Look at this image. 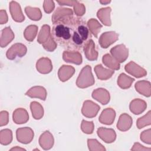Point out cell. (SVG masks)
Listing matches in <instances>:
<instances>
[{
  "label": "cell",
  "mask_w": 151,
  "mask_h": 151,
  "mask_svg": "<svg viewBox=\"0 0 151 151\" xmlns=\"http://www.w3.org/2000/svg\"><path fill=\"white\" fill-rule=\"evenodd\" d=\"M116 117V111L111 108L104 109L99 116V122L106 125H111L113 123Z\"/></svg>",
  "instance_id": "obj_17"
},
{
  "label": "cell",
  "mask_w": 151,
  "mask_h": 151,
  "mask_svg": "<svg viewBox=\"0 0 151 151\" xmlns=\"http://www.w3.org/2000/svg\"><path fill=\"white\" fill-rule=\"evenodd\" d=\"M132 150H140V151H144V150H147V151H150L151 148L149 147H146L142 145L138 142H136L134 143L133 147L131 149Z\"/></svg>",
  "instance_id": "obj_42"
},
{
  "label": "cell",
  "mask_w": 151,
  "mask_h": 151,
  "mask_svg": "<svg viewBox=\"0 0 151 151\" xmlns=\"http://www.w3.org/2000/svg\"><path fill=\"white\" fill-rule=\"evenodd\" d=\"M119 40V34L115 31L105 32L100 36L99 42L101 47L107 48Z\"/></svg>",
  "instance_id": "obj_8"
},
{
  "label": "cell",
  "mask_w": 151,
  "mask_h": 151,
  "mask_svg": "<svg viewBox=\"0 0 151 151\" xmlns=\"http://www.w3.org/2000/svg\"><path fill=\"white\" fill-rule=\"evenodd\" d=\"M87 26L90 32L92 33L96 38H97L98 34L102 28L101 24L96 19L91 18L88 21Z\"/></svg>",
  "instance_id": "obj_32"
},
{
  "label": "cell",
  "mask_w": 151,
  "mask_h": 151,
  "mask_svg": "<svg viewBox=\"0 0 151 151\" xmlns=\"http://www.w3.org/2000/svg\"><path fill=\"white\" fill-rule=\"evenodd\" d=\"M97 133L99 137L107 143H113L116 139V133L113 129L101 127L97 129Z\"/></svg>",
  "instance_id": "obj_10"
},
{
  "label": "cell",
  "mask_w": 151,
  "mask_h": 151,
  "mask_svg": "<svg viewBox=\"0 0 151 151\" xmlns=\"http://www.w3.org/2000/svg\"><path fill=\"white\" fill-rule=\"evenodd\" d=\"M12 140V130L8 129L1 130L0 132V143L2 145H8Z\"/></svg>",
  "instance_id": "obj_34"
},
{
  "label": "cell",
  "mask_w": 151,
  "mask_h": 151,
  "mask_svg": "<svg viewBox=\"0 0 151 151\" xmlns=\"http://www.w3.org/2000/svg\"><path fill=\"white\" fill-rule=\"evenodd\" d=\"M111 9L110 7L102 8L100 9L97 12V17L105 26H111V21L110 19V12Z\"/></svg>",
  "instance_id": "obj_26"
},
{
  "label": "cell",
  "mask_w": 151,
  "mask_h": 151,
  "mask_svg": "<svg viewBox=\"0 0 151 151\" xmlns=\"http://www.w3.org/2000/svg\"><path fill=\"white\" fill-rule=\"evenodd\" d=\"M43 8L45 13L50 14L51 13L55 8V4L53 1L46 0L44 1Z\"/></svg>",
  "instance_id": "obj_40"
},
{
  "label": "cell",
  "mask_w": 151,
  "mask_h": 151,
  "mask_svg": "<svg viewBox=\"0 0 151 151\" xmlns=\"http://www.w3.org/2000/svg\"><path fill=\"white\" fill-rule=\"evenodd\" d=\"M8 21V15L5 10L1 9L0 11V24H6Z\"/></svg>",
  "instance_id": "obj_43"
},
{
  "label": "cell",
  "mask_w": 151,
  "mask_h": 151,
  "mask_svg": "<svg viewBox=\"0 0 151 151\" xmlns=\"http://www.w3.org/2000/svg\"><path fill=\"white\" fill-rule=\"evenodd\" d=\"M12 120L15 124H24L28 121L29 114L25 109L18 108L13 112Z\"/></svg>",
  "instance_id": "obj_21"
},
{
  "label": "cell",
  "mask_w": 151,
  "mask_h": 151,
  "mask_svg": "<svg viewBox=\"0 0 151 151\" xmlns=\"http://www.w3.org/2000/svg\"><path fill=\"white\" fill-rule=\"evenodd\" d=\"M136 90L140 94L149 97L151 95L150 83L146 80H140L136 83L134 85Z\"/></svg>",
  "instance_id": "obj_25"
},
{
  "label": "cell",
  "mask_w": 151,
  "mask_h": 151,
  "mask_svg": "<svg viewBox=\"0 0 151 151\" xmlns=\"http://www.w3.org/2000/svg\"><path fill=\"white\" fill-rule=\"evenodd\" d=\"M95 80L91 71V66L87 65L81 70L76 81V85L80 88H85L93 86Z\"/></svg>",
  "instance_id": "obj_3"
},
{
  "label": "cell",
  "mask_w": 151,
  "mask_h": 151,
  "mask_svg": "<svg viewBox=\"0 0 151 151\" xmlns=\"http://www.w3.org/2000/svg\"><path fill=\"white\" fill-rule=\"evenodd\" d=\"M147 107V103L145 101L140 99H135L133 100L129 105L130 111L134 114H140L143 113Z\"/></svg>",
  "instance_id": "obj_22"
},
{
  "label": "cell",
  "mask_w": 151,
  "mask_h": 151,
  "mask_svg": "<svg viewBox=\"0 0 151 151\" xmlns=\"http://www.w3.org/2000/svg\"><path fill=\"white\" fill-rule=\"evenodd\" d=\"M73 1H58L57 2L60 5H67V6H72Z\"/></svg>",
  "instance_id": "obj_44"
},
{
  "label": "cell",
  "mask_w": 151,
  "mask_h": 151,
  "mask_svg": "<svg viewBox=\"0 0 151 151\" xmlns=\"http://www.w3.org/2000/svg\"><path fill=\"white\" fill-rule=\"evenodd\" d=\"M140 140L148 145L151 144V130L150 129L143 131L140 134Z\"/></svg>",
  "instance_id": "obj_39"
},
{
  "label": "cell",
  "mask_w": 151,
  "mask_h": 151,
  "mask_svg": "<svg viewBox=\"0 0 151 151\" xmlns=\"http://www.w3.org/2000/svg\"><path fill=\"white\" fill-rule=\"evenodd\" d=\"M111 2V1H100V2L103 5H107L109 4Z\"/></svg>",
  "instance_id": "obj_46"
},
{
  "label": "cell",
  "mask_w": 151,
  "mask_h": 151,
  "mask_svg": "<svg viewBox=\"0 0 151 151\" xmlns=\"http://www.w3.org/2000/svg\"><path fill=\"white\" fill-rule=\"evenodd\" d=\"M27 52V47L21 43H16L12 45L6 51V57L8 60H12L16 57H22Z\"/></svg>",
  "instance_id": "obj_5"
},
{
  "label": "cell",
  "mask_w": 151,
  "mask_h": 151,
  "mask_svg": "<svg viewBox=\"0 0 151 151\" xmlns=\"http://www.w3.org/2000/svg\"><path fill=\"white\" fill-rule=\"evenodd\" d=\"M133 120L132 117L127 113H123L119 116L116 126L120 131L126 132L131 128Z\"/></svg>",
  "instance_id": "obj_18"
},
{
  "label": "cell",
  "mask_w": 151,
  "mask_h": 151,
  "mask_svg": "<svg viewBox=\"0 0 151 151\" xmlns=\"http://www.w3.org/2000/svg\"><path fill=\"white\" fill-rule=\"evenodd\" d=\"M103 63L112 70H118L120 69V63L116 61L109 54H106L102 58Z\"/></svg>",
  "instance_id": "obj_31"
},
{
  "label": "cell",
  "mask_w": 151,
  "mask_h": 151,
  "mask_svg": "<svg viewBox=\"0 0 151 151\" xmlns=\"http://www.w3.org/2000/svg\"><path fill=\"white\" fill-rule=\"evenodd\" d=\"M75 68L68 65H63L58 70V76L61 81L65 82L68 80L74 74Z\"/></svg>",
  "instance_id": "obj_23"
},
{
  "label": "cell",
  "mask_w": 151,
  "mask_h": 151,
  "mask_svg": "<svg viewBox=\"0 0 151 151\" xmlns=\"http://www.w3.org/2000/svg\"><path fill=\"white\" fill-rule=\"evenodd\" d=\"M37 41L47 51L52 52L57 48V44L52 37L51 28L48 25L45 24L42 26L38 35Z\"/></svg>",
  "instance_id": "obj_2"
},
{
  "label": "cell",
  "mask_w": 151,
  "mask_h": 151,
  "mask_svg": "<svg viewBox=\"0 0 151 151\" xmlns=\"http://www.w3.org/2000/svg\"><path fill=\"white\" fill-rule=\"evenodd\" d=\"M39 145L44 150H49L51 149L54 143V139L52 134L48 130L45 131L40 136Z\"/></svg>",
  "instance_id": "obj_15"
},
{
  "label": "cell",
  "mask_w": 151,
  "mask_h": 151,
  "mask_svg": "<svg viewBox=\"0 0 151 151\" xmlns=\"http://www.w3.org/2000/svg\"><path fill=\"white\" fill-rule=\"evenodd\" d=\"M38 32V27L35 25H30L26 27L24 31V36L26 40L32 42L35 38Z\"/></svg>",
  "instance_id": "obj_33"
},
{
  "label": "cell",
  "mask_w": 151,
  "mask_h": 151,
  "mask_svg": "<svg viewBox=\"0 0 151 151\" xmlns=\"http://www.w3.org/2000/svg\"><path fill=\"white\" fill-rule=\"evenodd\" d=\"M25 95L31 98H38L42 100H45L47 93L46 89L42 86H34L29 88L26 93Z\"/></svg>",
  "instance_id": "obj_20"
},
{
  "label": "cell",
  "mask_w": 151,
  "mask_h": 151,
  "mask_svg": "<svg viewBox=\"0 0 151 151\" xmlns=\"http://www.w3.org/2000/svg\"><path fill=\"white\" fill-rule=\"evenodd\" d=\"M25 12L28 17L33 21H39L42 17V13L40 8L27 6L25 8Z\"/></svg>",
  "instance_id": "obj_30"
},
{
  "label": "cell",
  "mask_w": 151,
  "mask_h": 151,
  "mask_svg": "<svg viewBox=\"0 0 151 151\" xmlns=\"http://www.w3.org/2000/svg\"><path fill=\"white\" fill-rule=\"evenodd\" d=\"M134 79L128 76L124 73H121L117 78V85L122 89L130 88Z\"/></svg>",
  "instance_id": "obj_29"
},
{
  "label": "cell",
  "mask_w": 151,
  "mask_h": 151,
  "mask_svg": "<svg viewBox=\"0 0 151 151\" xmlns=\"http://www.w3.org/2000/svg\"><path fill=\"white\" fill-rule=\"evenodd\" d=\"M63 59L66 63L80 65L83 62L80 52L76 51H64L63 53Z\"/></svg>",
  "instance_id": "obj_14"
},
{
  "label": "cell",
  "mask_w": 151,
  "mask_h": 151,
  "mask_svg": "<svg viewBox=\"0 0 151 151\" xmlns=\"http://www.w3.org/2000/svg\"><path fill=\"white\" fill-rule=\"evenodd\" d=\"M71 16H73V11L71 9L58 7L52 14L51 21L54 24L60 20L65 19Z\"/></svg>",
  "instance_id": "obj_16"
},
{
  "label": "cell",
  "mask_w": 151,
  "mask_h": 151,
  "mask_svg": "<svg viewBox=\"0 0 151 151\" xmlns=\"http://www.w3.org/2000/svg\"><path fill=\"white\" fill-rule=\"evenodd\" d=\"M100 107L91 100H86L81 109L82 114L87 118H93L97 116Z\"/></svg>",
  "instance_id": "obj_7"
},
{
  "label": "cell",
  "mask_w": 151,
  "mask_h": 151,
  "mask_svg": "<svg viewBox=\"0 0 151 151\" xmlns=\"http://www.w3.org/2000/svg\"><path fill=\"white\" fill-rule=\"evenodd\" d=\"M34 133L33 130L28 127L18 128L16 131L17 140L22 144H28L34 139Z\"/></svg>",
  "instance_id": "obj_6"
},
{
  "label": "cell",
  "mask_w": 151,
  "mask_h": 151,
  "mask_svg": "<svg viewBox=\"0 0 151 151\" xmlns=\"http://www.w3.org/2000/svg\"><path fill=\"white\" fill-rule=\"evenodd\" d=\"M91 96L94 99L103 105L107 104L110 100L109 92L104 88H98L95 89L93 91Z\"/></svg>",
  "instance_id": "obj_13"
},
{
  "label": "cell",
  "mask_w": 151,
  "mask_h": 151,
  "mask_svg": "<svg viewBox=\"0 0 151 151\" xmlns=\"http://www.w3.org/2000/svg\"><path fill=\"white\" fill-rule=\"evenodd\" d=\"M9 122V114L8 112L3 110L0 113V126L6 125Z\"/></svg>",
  "instance_id": "obj_41"
},
{
  "label": "cell",
  "mask_w": 151,
  "mask_h": 151,
  "mask_svg": "<svg viewBox=\"0 0 151 151\" xmlns=\"http://www.w3.org/2000/svg\"><path fill=\"white\" fill-rule=\"evenodd\" d=\"M30 109L34 119L40 120L43 117L44 109L41 104L38 102L32 101L30 104Z\"/></svg>",
  "instance_id": "obj_28"
},
{
  "label": "cell",
  "mask_w": 151,
  "mask_h": 151,
  "mask_svg": "<svg viewBox=\"0 0 151 151\" xmlns=\"http://www.w3.org/2000/svg\"><path fill=\"white\" fill-rule=\"evenodd\" d=\"M110 54L119 63L124 62L129 56V50L124 44H119L111 48Z\"/></svg>",
  "instance_id": "obj_4"
},
{
  "label": "cell",
  "mask_w": 151,
  "mask_h": 151,
  "mask_svg": "<svg viewBox=\"0 0 151 151\" xmlns=\"http://www.w3.org/2000/svg\"><path fill=\"white\" fill-rule=\"evenodd\" d=\"M124 70L129 74L136 78L145 77L147 74V71L145 68L132 61H130L125 65Z\"/></svg>",
  "instance_id": "obj_9"
},
{
  "label": "cell",
  "mask_w": 151,
  "mask_h": 151,
  "mask_svg": "<svg viewBox=\"0 0 151 151\" xmlns=\"http://www.w3.org/2000/svg\"><path fill=\"white\" fill-rule=\"evenodd\" d=\"M94 72L98 79L100 80H106L111 77L114 73V70L106 68L101 64H98L95 66Z\"/></svg>",
  "instance_id": "obj_27"
},
{
  "label": "cell",
  "mask_w": 151,
  "mask_h": 151,
  "mask_svg": "<svg viewBox=\"0 0 151 151\" xmlns=\"http://www.w3.org/2000/svg\"><path fill=\"white\" fill-rule=\"evenodd\" d=\"M10 150H25V149L22 148V147H19L18 146H15L14 147H12L10 149Z\"/></svg>",
  "instance_id": "obj_45"
},
{
  "label": "cell",
  "mask_w": 151,
  "mask_h": 151,
  "mask_svg": "<svg viewBox=\"0 0 151 151\" xmlns=\"http://www.w3.org/2000/svg\"><path fill=\"white\" fill-rule=\"evenodd\" d=\"M83 51L86 58L89 61H95L98 58V52L96 50L95 44L92 39H88L84 45Z\"/></svg>",
  "instance_id": "obj_11"
},
{
  "label": "cell",
  "mask_w": 151,
  "mask_h": 151,
  "mask_svg": "<svg viewBox=\"0 0 151 151\" xmlns=\"http://www.w3.org/2000/svg\"><path fill=\"white\" fill-rule=\"evenodd\" d=\"M15 37L14 33L10 27L4 28L1 31V35L0 38V45L1 48L7 46Z\"/></svg>",
  "instance_id": "obj_24"
},
{
  "label": "cell",
  "mask_w": 151,
  "mask_h": 151,
  "mask_svg": "<svg viewBox=\"0 0 151 151\" xmlns=\"http://www.w3.org/2000/svg\"><path fill=\"white\" fill-rule=\"evenodd\" d=\"M87 146L90 151H104L106 150L105 147L98 142L97 140L94 139H88L87 140Z\"/></svg>",
  "instance_id": "obj_36"
},
{
  "label": "cell",
  "mask_w": 151,
  "mask_h": 151,
  "mask_svg": "<svg viewBox=\"0 0 151 151\" xmlns=\"http://www.w3.org/2000/svg\"><path fill=\"white\" fill-rule=\"evenodd\" d=\"M151 124V111L149 110L145 115L139 117L136 122V126L139 129H140L146 126Z\"/></svg>",
  "instance_id": "obj_35"
},
{
  "label": "cell",
  "mask_w": 151,
  "mask_h": 151,
  "mask_svg": "<svg viewBox=\"0 0 151 151\" xmlns=\"http://www.w3.org/2000/svg\"><path fill=\"white\" fill-rule=\"evenodd\" d=\"M86 22L73 16L55 24L51 35L56 43L70 51L80 50L91 37Z\"/></svg>",
  "instance_id": "obj_1"
},
{
  "label": "cell",
  "mask_w": 151,
  "mask_h": 151,
  "mask_svg": "<svg viewBox=\"0 0 151 151\" xmlns=\"http://www.w3.org/2000/svg\"><path fill=\"white\" fill-rule=\"evenodd\" d=\"M72 6H73L74 12L77 16L81 17L85 14L86 7L83 4L77 1H73Z\"/></svg>",
  "instance_id": "obj_38"
},
{
  "label": "cell",
  "mask_w": 151,
  "mask_h": 151,
  "mask_svg": "<svg viewBox=\"0 0 151 151\" xmlns=\"http://www.w3.org/2000/svg\"><path fill=\"white\" fill-rule=\"evenodd\" d=\"M37 70L41 74H48L52 70V64L50 58H40L36 63Z\"/></svg>",
  "instance_id": "obj_19"
},
{
  "label": "cell",
  "mask_w": 151,
  "mask_h": 151,
  "mask_svg": "<svg viewBox=\"0 0 151 151\" xmlns=\"http://www.w3.org/2000/svg\"><path fill=\"white\" fill-rule=\"evenodd\" d=\"M94 129V124L93 122H88L83 120L81 123V129L82 132L86 134H90L93 133Z\"/></svg>",
  "instance_id": "obj_37"
},
{
  "label": "cell",
  "mask_w": 151,
  "mask_h": 151,
  "mask_svg": "<svg viewBox=\"0 0 151 151\" xmlns=\"http://www.w3.org/2000/svg\"><path fill=\"white\" fill-rule=\"evenodd\" d=\"M9 11L13 20L15 22H22L25 20L21 8L17 2L12 1L9 2Z\"/></svg>",
  "instance_id": "obj_12"
}]
</instances>
